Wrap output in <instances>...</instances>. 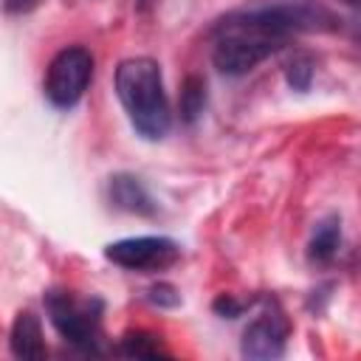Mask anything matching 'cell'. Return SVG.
<instances>
[{"mask_svg": "<svg viewBox=\"0 0 361 361\" xmlns=\"http://www.w3.org/2000/svg\"><path fill=\"white\" fill-rule=\"evenodd\" d=\"M338 14L319 0H259L214 23L212 62L223 76H245L296 34L338 31Z\"/></svg>", "mask_w": 361, "mask_h": 361, "instance_id": "obj_1", "label": "cell"}, {"mask_svg": "<svg viewBox=\"0 0 361 361\" xmlns=\"http://www.w3.org/2000/svg\"><path fill=\"white\" fill-rule=\"evenodd\" d=\"M116 96L133 124L147 141H161L172 127V110L164 90L161 65L149 56H130L116 68Z\"/></svg>", "mask_w": 361, "mask_h": 361, "instance_id": "obj_2", "label": "cell"}, {"mask_svg": "<svg viewBox=\"0 0 361 361\" xmlns=\"http://www.w3.org/2000/svg\"><path fill=\"white\" fill-rule=\"evenodd\" d=\"M45 310L56 333L82 353H102V299H82L54 288L45 293Z\"/></svg>", "mask_w": 361, "mask_h": 361, "instance_id": "obj_3", "label": "cell"}, {"mask_svg": "<svg viewBox=\"0 0 361 361\" xmlns=\"http://www.w3.org/2000/svg\"><path fill=\"white\" fill-rule=\"evenodd\" d=\"M93 79V54L85 45H68L48 62L45 71V96L54 107L71 110L85 96Z\"/></svg>", "mask_w": 361, "mask_h": 361, "instance_id": "obj_4", "label": "cell"}, {"mask_svg": "<svg viewBox=\"0 0 361 361\" xmlns=\"http://www.w3.org/2000/svg\"><path fill=\"white\" fill-rule=\"evenodd\" d=\"M104 257L124 271L149 274V271H164V268L175 265L180 257V248L169 237L147 234V237H124V240L110 243L104 248Z\"/></svg>", "mask_w": 361, "mask_h": 361, "instance_id": "obj_5", "label": "cell"}, {"mask_svg": "<svg viewBox=\"0 0 361 361\" xmlns=\"http://www.w3.org/2000/svg\"><path fill=\"white\" fill-rule=\"evenodd\" d=\"M290 333V322L282 313V307L274 299H262V310L245 324L243 338H240V353L245 358H279L285 353Z\"/></svg>", "mask_w": 361, "mask_h": 361, "instance_id": "obj_6", "label": "cell"}, {"mask_svg": "<svg viewBox=\"0 0 361 361\" xmlns=\"http://www.w3.org/2000/svg\"><path fill=\"white\" fill-rule=\"evenodd\" d=\"M107 197L116 209L121 212H130V214H141V217H149L158 212L152 195L147 192V186L135 178V175H127V172H118L110 178L107 183Z\"/></svg>", "mask_w": 361, "mask_h": 361, "instance_id": "obj_7", "label": "cell"}, {"mask_svg": "<svg viewBox=\"0 0 361 361\" xmlns=\"http://www.w3.org/2000/svg\"><path fill=\"white\" fill-rule=\"evenodd\" d=\"M8 344H11V353L17 358H31V361L45 358V338H42L39 316H34L31 310H20L14 316Z\"/></svg>", "mask_w": 361, "mask_h": 361, "instance_id": "obj_8", "label": "cell"}, {"mask_svg": "<svg viewBox=\"0 0 361 361\" xmlns=\"http://www.w3.org/2000/svg\"><path fill=\"white\" fill-rule=\"evenodd\" d=\"M341 251V220L324 217L313 226L307 240V259L313 265H330Z\"/></svg>", "mask_w": 361, "mask_h": 361, "instance_id": "obj_9", "label": "cell"}, {"mask_svg": "<svg viewBox=\"0 0 361 361\" xmlns=\"http://www.w3.org/2000/svg\"><path fill=\"white\" fill-rule=\"evenodd\" d=\"M206 110V82L200 76H186L183 87H180V102H178V113L183 124H195Z\"/></svg>", "mask_w": 361, "mask_h": 361, "instance_id": "obj_10", "label": "cell"}, {"mask_svg": "<svg viewBox=\"0 0 361 361\" xmlns=\"http://www.w3.org/2000/svg\"><path fill=\"white\" fill-rule=\"evenodd\" d=\"M118 353L121 355H130V358H158V355H169L161 344V338L155 333H147V330H130L121 336L118 341Z\"/></svg>", "mask_w": 361, "mask_h": 361, "instance_id": "obj_11", "label": "cell"}, {"mask_svg": "<svg viewBox=\"0 0 361 361\" xmlns=\"http://www.w3.org/2000/svg\"><path fill=\"white\" fill-rule=\"evenodd\" d=\"M313 76H316V62H313L310 54H296V56L285 65V79H288L290 90H299V93L310 90Z\"/></svg>", "mask_w": 361, "mask_h": 361, "instance_id": "obj_12", "label": "cell"}, {"mask_svg": "<svg viewBox=\"0 0 361 361\" xmlns=\"http://www.w3.org/2000/svg\"><path fill=\"white\" fill-rule=\"evenodd\" d=\"M251 305H254V302H243V299H234L231 293H223V296L214 299V313L223 316V319H237V316H243V310L251 307Z\"/></svg>", "mask_w": 361, "mask_h": 361, "instance_id": "obj_13", "label": "cell"}, {"mask_svg": "<svg viewBox=\"0 0 361 361\" xmlns=\"http://www.w3.org/2000/svg\"><path fill=\"white\" fill-rule=\"evenodd\" d=\"M147 299H149L152 305H158V307H175V305L180 302L178 290H175L172 285H166V282H158V285L147 288Z\"/></svg>", "mask_w": 361, "mask_h": 361, "instance_id": "obj_14", "label": "cell"}, {"mask_svg": "<svg viewBox=\"0 0 361 361\" xmlns=\"http://www.w3.org/2000/svg\"><path fill=\"white\" fill-rule=\"evenodd\" d=\"M42 0H0V6L8 11V14H28L39 6Z\"/></svg>", "mask_w": 361, "mask_h": 361, "instance_id": "obj_15", "label": "cell"}, {"mask_svg": "<svg viewBox=\"0 0 361 361\" xmlns=\"http://www.w3.org/2000/svg\"><path fill=\"white\" fill-rule=\"evenodd\" d=\"M344 3H347V6H355V3H358V0H344Z\"/></svg>", "mask_w": 361, "mask_h": 361, "instance_id": "obj_16", "label": "cell"}]
</instances>
